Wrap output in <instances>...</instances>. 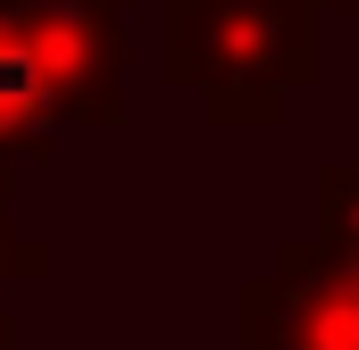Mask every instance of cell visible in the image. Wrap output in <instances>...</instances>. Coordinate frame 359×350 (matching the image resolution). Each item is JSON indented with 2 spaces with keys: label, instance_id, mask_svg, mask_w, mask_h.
I'll use <instances>...</instances> for the list:
<instances>
[]
</instances>
